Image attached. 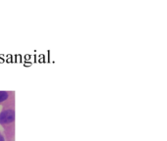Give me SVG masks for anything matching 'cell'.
<instances>
[{"label": "cell", "instance_id": "cell-1", "mask_svg": "<svg viewBox=\"0 0 167 141\" xmlns=\"http://www.w3.org/2000/svg\"><path fill=\"white\" fill-rule=\"evenodd\" d=\"M15 120V111L13 109H4L0 112V125H10Z\"/></svg>", "mask_w": 167, "mask_h": 141}, {"label": "cell", "instance_id": "cell-2", "mask_svg": "<svg viewBox=\"0 0 167 141\" xmlns=\"http://www.w3.org/2000/svg\"><path fill=\"white\" fill-rule=\"evenodd\" d=\"M9 98V92L6 90H0V104L5 102Z\"/></svg>", "mask_w": 167, "mask_h": 141}, {"label": "cell", "instance_id": "cell-3", "mask_svg": "<svg viewBox=\"0 0 167 141\" xmlns=\"http://www.w3.org/2000/svg\"><path fill=\"white\" fill-rule=\"evenodd\" d=\"M0 141H5V137L1 131H0Z\"/></svg>", "mask_w": 167, "mask_h": 141}]
</instances>
